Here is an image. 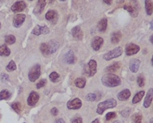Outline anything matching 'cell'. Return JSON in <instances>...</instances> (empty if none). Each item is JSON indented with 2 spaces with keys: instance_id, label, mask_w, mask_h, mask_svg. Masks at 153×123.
Masks as SVG:
<instances>
[{
  "instance_id": "6da1fadb",
  "label": "cell",
  "mask_w": 153,
  "mask_h": 123,
  "mask_svg": "<svg viewBox=\"0 0 153 123\" xmlns=\"http://www.w3.org/2000/svg\"><path fill=\"white\" fill-rule=\"evenodd\" d=\"M101 83L106 87L114 88L121 84V80L118 75L109 73L103 75L101 79Z\"/></svg>"
},
{
  "instance_id": "7a4b0ae2",
  "label": "cell",
  "mask_w": 153,
  "mask_h": 123,
  "mask_svg": "<svg viewBox=\"0 0 153 123\" xmlns=\"http://www.w3.org/2000/svg\"><path fill=\"white\" fill-rule=\"evenodd\" d=\"M117 102L116 100L114 98H110L104 101L100 102L97 105L96 112L100 115L103 114L104 112L108 109H112L116 106Z\"/></svg>"
},
{
  "instance_id": "3957f363",
  "label": "cell",
  "mask_w": 153,
  "mask_h": 123,
  "mask_svg": "<svg viewBox=\"0 0 153 123\" xmlns=\"http://www.w3.org/2000/svg\"><path fill=\"white\" fill-rule=\"evenodd\" d=\"M41 75V66L37 64L30 69L28 73V79L31 82H34L39 79Z\"/></svg>"
},
{
  "instance_id": "277c9868",
  "label": "cell",
  "mask_w": 153,
  "mask_h": 123,
  "mask_svg": "<svg viewBox=\"0 0 153 123\" xmlns=\"http://www.w3.org/2000/svg\"><path fill=\"white\" fill-rule=\"evenodd\" d=\"M123 52V48L119 47L105 54L103 56V58L105 60L109 61L114 58L119 57L121 55Z\"/></svg>"
},
{
  "instance_id": "5b68a950",
  "label": "cell",
  "mask_w": 153,
  "mask_h": 123,
  "mask_svg": "<svg viewBox=\"0 0 153 123\" xmlns=\"http://www.w3.org/2000/svg\"><path fill=\"white\" fill-rule=\"evenodd\" d=\"M82 102L80 98H75L67 102V106L69 110H78L81 107Z\"/></svg>"
},
{
  "instance_id": "8992f818",
  "label": "cell",
  "mask_w": 153,
  "mask_h": 123,
  "mask_svg": "<svg viewBox=\"0 0 153 123\" xmlns=\"http://www.w3.org/2000/svg\"><path fill=\"white\" fill-rule=\"evenodd\" d=\"M50 33V29L46 25L44 26L37 25L32 30V34H34L36 36H39L41 34H47Z\"/></svg>"
},
{
  "instance_id": "52a82bcc",
  "label": "cell",
  "mask_w": 153,
  "mask_h": 123,
  "mask_svg": "<svg viewBox=\"0 0 153 123\" xmlns=\"http://www.w3.org/2000/svg\"><path fill=\"white\" fill-rule=\"evenodd\" d=\"M140 47L138 45L134 43H131L128 44L125 48V52L128 56L134 55L139 52Z\"/></svg>"
},
{
  "instance_id": "ba28073f",
  "label": "cell",
  "mask_w": 153,
  "mask_h": 123,
  "mask_svg": "<svg viewBox=\"0 0 153 123\" xmlns=\"http://www.w3.org/2000/svg\"><path fill=\"white\" fill-rule=\"evenodd\" d=\"M39 94L35 91H32L29 94V97L27 100L28 105L30 106H33L36 105L39 100Z\"/></svg>"
},
{
  "instance_id": "9c48e42d",
  "label": "cell",
  "mask_w": 153,
  "mask_h": 123,
  "mask_svg": "<svg viewBox=\"0 0 153 123\" xmlns=\"http://www.w3.org/2000/svg\"><path fill=\"white\" fill-rule=\"evenodd\" d=\"M26 16L25 14H17L14 17L13 19V25L15 28H19L24 23Z\"/></svg>"
},
{
  "instance_id": "30bf717a",
  "label": "cell",
  "mask_w": 153,
  "mask_h": 123,
  "mask_svg": "<svg viewBox=\"0 0 153 123\" xmlns=\"http://www.w3.org/2000/svg\"><path fill=\"white\" fill-rule=\"evenodd\" d=\"M26 8V3L23 1H17L11 6V10L14 13L21 12Z\"/></svg>"
},
{
  "instance_id": "8fae6325",
  "label": "cell",
  "mask_w": 153,
  "mask_h": 123,
  "mask_svg": "<svg viewBox=\"0 0 153 123\" xmlns=\"http://www.w3.org/2000/svg\"><path fill=\"white\" fill-rule=\"evenodd\" d=\"M153 89L151 88L148 90L145 98L143 103V106L145 108H148L150 107L153 100Z\"/></svg>"
},
{
  "instance_id": "7c38bea8",
  "label": "cell",
  "mask_w": 153,
  "mask_h": 123,
  "mask_svg": "<svg viewBox=\"0 0 153 123\" xmlns=\"http://www.w3.org/2000/svg\"><path fill=\"white\" fill-rule=\"evenodd\" d=\"M103 39L100 37H96L92 41V47L96 51L99 50L101 45L103 43Z\"/></svg>"
},
{
  "instance_id": "4fadbf2b",
  "label": "cell",
  "mask_w": 153,
  "mask_h": 123,
  "mask_svg": "<svg viewBox=\"0 0 153 123\" xmlns=\"http://www.w3.org/2000/svg\"><path fill=\"white\" fill-rule=\"evenodd\" d=\"M131 93L130 91L128 89H125L121 91L118 94V99L120 101H125L129 99L130 97Z\"/></svg>"
},
{
  "instance_id": "5bb4252c",
  "label": "cell",
  "mask_w": 153,
  "mask_h": 123,
  "mask_svg": "<svg viewBox=\"0 0 153 123\" xmlns=\"http://www.w3.org/2000/svg\"><path fill=\"white\" fill-rule=\"evenodd\" d=\"M46 4V0H38L37 4L34 8L33 13L35 14H41L45 9Z\"/></svg>"
},
{
  "instance_id": "9a60e30c",
  "label": "cell",
  "mask_w": 153,
  "mask_h": 123,
  "mask_svg": "<svg viewBox=\"0 0 153 123\" xmlns=\"http://www.w3.org/2000/svg\"><path fill=\"white\" fill-rule=\"evenodd\" d=\"M140 60L137 59H134L131 61L129 65V69L133 73H136L139 70L140 65Z\"/></svg>"
},
{
  "instance_id": "2e32d148",
  "label": "cell",
  "mask_w": 153,
  "mask_h": 123,
  "mask_svg": "<svg viewBox=\"0 0 153 123\" xmlns=\"http://www.w3.org/2000/svg\"><path fill=\"white\" fill-rule=\"evenodd\" d=\"M47 45L50 55L53 54L57 51L60 46L59 42L55 40L50 41L49 43H47Z\"/></svg>"
},
{
  "instance_id": "e0dca14e",
  "label": "cell",
  "mask_w": 153,
  "mask_h": 123,
  "mask_svg": "<svg viewBox=\"0 0 153 123\" xmlns=\"http://www.w3.org/2000/svg\"><path fill=\"white\" fill-rule=\"evenodd\" d=\"M88 66H89L90 76L92 77L97 72V63L95 60H91L88 63Z\"/></svg>"
},
{
  "instance_id": "ac0fdd59",
  "label": "cell",
  "mask_w": 153,
  "mask_h": 123,
  "mask_svg": "<svg viewBox=\"0 0 153 123\" xmlns=\"http://www.w3.org/2000/svg\"><path fill=\"white\" fill-rule=\"evenodd\" d=\"M72 33L73 37L78 40H82L83 38V33L80 26H77L73 28L72 30Z\"/></svg>"
},
{
  "instance_id": "d6986e66",
  "label": "cell",
  "mask_w": 153,
  "mask_h": 123,
  "mask_svg": "<svg viewBox=\"0 0 153 123\" xmlns=\"http://www.w3.org/2000/svg\"><path fill=\"white\" fill-rule=\"evenodd\" d=\"M65 61L68 64H73L75 62V55L72 50H70L64 56Z\"/></svg>"
},
{
  "instance_id": "ffe728a7",
  "label": "cell",
  "mask_w": 153,
  "mask_h": 123,
  "mask_svg": "<svg viewBox=\"0 0 153 123\" xmlns=\"http://www.w3.org/2000/svg\"><path fill=\"white\" fill-rule=\"evenodd\" d=\"M120 67H121V64L120 62H115L106 67L105 70V72L113 73L116 72L117 70L119 69Z\"/></svg>"
},
{
  "instance_id": "44dd1931",
  "label": "cell",
  "mask_w": 153,
  "mask_h": 123,
  "mask_svg": "<svg viewBox=\"0 0 153 123\" xmlns=\"http://www.w3.org/2000/svg\"><path fill=\"white\" fill-rule=\"evenodd\" d=\"M74 83L78 88H83L86 83V79L84 77H79L75 79Z\"/></svg>"
},
{
  "instance_id": "7402d4cb",
  "label": "cell",
  "mask_w": 153,
  "mask_h": 123,
  "mask_svg": "<svg viewBox=\"0 0 153 123\" xmlns=\"http://www.w3.org/2000/svg\"><path fill=\"white\" fill-rule=\"evenodd\" d=\"M145 94V92L144 91H141L137 92L132 98V103L133 104H135L140 102L144 96Z\"/></svg>"
},
{
  "instance_id": "603a6c76",
  "label": "cell",
  "mask_w": 153,
  "mask_h": 123,
  "mask_svg": "<svg viewBox=\"0 0 153 123\" xmlns=\"http://www.w3.org/2000/svg\"><path fill=\"white\" fill-rule=\"evenodd\" d=\"M108 26V19L106 18H104L101 20L97 24V28L99 31L101 32H104L106 30Z\"/></svg>"
},
{
  "instance_id": "cb8c5ba5",
  "label": "cell",
  "mask_w": 153,
  "mask_h": 123,
  "mask_svg": "<svg viewBox=\"0 0 153 123\" xmlns=\"http://www.w3.org/2000/svg\"><path fill=\"white\" fill-rule=\"evenodd\" d=\"M10 50L6 44L0 46V56H8L10 54Z\"/></svg>"
},
{
  "instance_id": "d4e9b609",
  "label": "cell",
  "mask_w": 153,
  "mask_h": 123,
  "mask_svg": "<svg viewBox=\"0 0 153 123\" xmlns=\"http://www.w3.org/2000/svg\"><path fill=\"white\" fill-rule=\"evenodd\" d=\"M122 36V34L120 31L114 33L111 37V42H112L113 44H117L120 42V40L121 39Z\"/></svg>"
},
{
  "instance_id": "484cf974",
  "label": "cell",
  "mask_w": 153,
  "mask_h": 123,
  "mask_svg": "<svg viewBox=\"0 0 153 123\" xmlns=\"http://www.w3.org/2000/svg\"><path fill=\"white\" fill-rule=\"evenodd\" d=\"M124 9L128 11L133 17H136L138 15V11L136 7H132V6L125 5Z\"/></svg>"
},
{
  "instance_id": "4316f807",
  "label": "cell",
  "mask_w": 153,
  "mask_h": 123,
  "mask_svg": "<svg viewBox=\"0 0 153 123\" xmlns=\"http://www.w3.org/2000/svg\"><path fill=\"white\" fill-rule=\"evenodd\" d=\"M145 8L147 15H151L153 12V3L151 0H145Z\"/></svg>"
},
{
  "instance_id": "83f0119b",
  "label": "cell",
  "mask_w": 153,
  "mask_h": 123,
  "mask_svg": "<svg viewBox=\"0 0 153 123\" xmlns=\"http://www.w3.org/2000/svg\"><path fill=\"white\" fill-rule=\"evenodd\" d=\"M11 96V93L7 89H4L0 92V101L8 100Z\"/></svg>"
},
{
  "instance_id": "f1b7e54d",
  "label": "cell",
  "mask_w": 153,
  "mask_h": 123,
  "mask_svg": "<svg viewBox=\"0 0 153 123\" xmlns=\"http://www.w3.org/2000/svg\"><path fill=\"white\" fill-rule=\"evenodd\" d=\"M56 17H57V13L54 10H49L45 15L46 19L49 21L54 20Z\"/></svg>"
},
{
  "instance_id": "f546056e",
  "label": "cell",
  "mask_w": 153,
  "mask_h": 123,
  "mask_svg": "<svg viewBox=\"0 0 153 123\" xmlns=\"http://www.w3.org/2000/svg\"><path fill=\"white\" fill-rule=\"evenodd\" d=\"M133 123H142V115L140 113H134L132 117Z\"/></svg>"
},
{
  "instance_id": "4dcf8cb0",
  "label": "cell",
  "mask_w": 153,
  "mask_h": 123,
  "mask_svg": "<svg viewBox=\"0 0 153 123\" xmlns=\"http://www.w3.org/2000/svg\"><path fill=\"white\" fill-rule=\"evenodd\" d=\"M11 106L14 111L18 114H19L22 111V106L19 102H14L11 105Z\"/></svg>"
},
{
  "instance_id": "1f68e13d",
  "label": "cell",
  "mask_w": 153,
  "mask_h": 123,
  "mask_svg": "<svg viewBox=\"0 0 153 123\" xmlns=\"http://www.w3.org/2000/svg\"><path fill=\"white\" fill-rule=\"evenodd\" d=\"M5 41L6 44H9V45H12V44L15 43V41H16V38H15V36H14L13 35H7V36H5Z\"/></svg>"
},
{
  "instance_id": "d6a6232c",
  "label": "cell",
  "mask_w": 153,
  "mask_h": 123,
  "mask_svg": "<svg viewBox=\"0 0 153 123\" xmlns=\"http://www.w3.org/2000/svg\"><path fill=\"white\" fill-rule=\"evenodd\" d=\"M40 50L41 52L44 56H48L49 54V50H48V45L47 43H42L40 46Z\"/></svg>"
},
{
  "instance_id": "836d02e7",
  "label": "cell",
  "mask_w": 153,
  "mask_h": 123,
  "mask_svg": "<svg viewBox=\"0 0 153 123\" xmlns=\"http://www.w3.org/2000/svg\"><path fill=\"white\" fill-rule=\"evenodd\" d=\"M17 69V66L15 62L13 60H11L9 62V64L6 67V69L8 72H10Z\"/></svg>"
},
{
  "instance_id": "e575fe53",
  "label": "cell",
  "mask_w": 153,
  "mask_h": 123,
  "mask_svg": "<svg viewBox=\"0 0 153 123\" xmlns=\"http://www.w3.org/2000/svg\"><path fill=\"white\" fill-rule=\"evenodd\" d=\"M59 74L56 72H52L49 75V78H50V80L54 83H56V82L59 81Z\"/></svg>"
},
{
  "instance_id": "d590c367",
  "label": "cell",
  "mask_w": 153,
  "mask_h": 123,
  "mask_svg": "<svg viewBox=\"0 0 153 123\" xmlns=\"http://www.w3.org/2000/svg\"><path fill=\"white\" fill-rule=\"evenodd\" d=\"M145 77L144 75L142 74H140L138 75L137 78V83L139 87H142L144 86L145 83Z\"/></svg>"
},
{
  "instance_id": "8d00e7d4",
  "label": "cell",
  "mask_w": 153,
  "mask_h": 123,
  "mask_svg": "<svg viewBox=\"0 0 153 123\" xmlns=\"http://www.w3.org/2000/svg\"><path fill=\"white\" fill-rule=\"evenodd\" d=\"M116 116V113L115 112H108L105 115V120L107 121H109L115 118Z\"/></svg>"
},
{
  "instance_id": "74e56055",
  "label": "cell",
  "mask_w": 153,
  "mask_h": 123,
  "mask_svg": "<svg viewBox=\"0 0 153 123\" xmlns=\"http://www.w3.org/2000/svg\"><path fill=\"white\" fill-rule=\"evenodd\" d=\"M85 98L88 101L92 102V101H94L96 100V96L94 93H89L87 95Z\"/></svg>"
},
{
  "instance_id": "f35d334b",
  "label": "cell",
  "mask_w": 153,
  "mask_h": 123,
  "mask_svg": "<svg viewBox=\"0 0 153 123\" xmlns=\"http://www.w3.org/2000/svg\"><path fill=\"white\" fill-rule=\"evenodd\" d=\"M1 80L3 83H6L9 81V76L6 73L1 74Z\"/></svg>"
},
{
  "instance_id": "ab89813d",
  "label": "cell",
  "mask_w": 153,
  "mask_h": 123,
  "mask_svg": "<svg viewBox=\"0 0 153 123\" xmlns=\"http://www.w3.org/2000/svg\"><path fill=\"white\" fill-rule=\"evenodd\" d=\"M47 83V80L45 79H41L39 83H37V89H40L41 88L43 87Z\"/></svg>"
},
{
  "instance_id": "60d3db41",
  "label": "cell",
  "mask_w": 153,
  "mask_h": 123,
  "mask_svg": "<svg viewBox=\"0 0 153 123\" xmlns=\"http://www.w3.org/2000/svg\"><path fill=\"white\" fill-rule=\"evenodd\" d=\"M51 113L53 116H57L59 113V110L56 107H53L51 110Z\"/></svg>"
},
{
  "instance_id": "b9f144b4",
  "label": "cell",
  "mask_w": 153,
  "mask_h": 123,
  "mask_svg": "<svg viewBox=\"0 0 153 123\" xmlns=\"http://www.w3.org/2000/svg\"><path fill=\"white\" fill-rule=\"evenodd\" d=\"M130 114L129 110H124L121 112V115L124 117H128Z\"/></svg>"
},
{
  "instance_id": "7bdbcfd3",
  "label": "cell",
  "mask_w": 153,
  "mask_h": 123,
  "mask_svg": "<svg viewBox=\"0 0 153 123\" xmlns=\"http://www.w3.org/2000/svg\"><path fill=\"white\" fill-rule=\"evenodd\" d=\"M82 119L81 117L75 118L72 121V123H82Z\"/></svg>"
},
{
  "instance_id": "ee69618b",
  "label": "cell",
  "mask_w": 153,
  "mask_h": 123,
  "mask_svg": "<svg viewBox=\"0 0 153 123\" xmlns=\"http://www.w3.org/2000/svg\"><path fill=\"white\" fill-rule=\"evenodd\" d=\"M54 123H66V122L62 118H59L56 120Z\"/></svg>"
},
{
  "instance_id": "f6af8a7d",
  "label": "cell",
  "mask_w": 153,
  "mask_h": 123,
  "mask_svg": "<svg viewBox=\"0 0 153 123\" xmlns=\"http://www.w3.org/2000/svg\"><path fill=\"white\" fill-rule=\"evenodd\" d=\"M112 1L113 0H103V1L105 4L110 5L112 3Z\"/></svg>"
},
{
  "instance_id": "bcb514c9",
  "label": "cell",
  "mask_w": 153,
  "mask_h": 123,
  "mask_svg": "<svg viewBox=\"0 0 153 123\" xmlns=\"http://www.w3.org/2000/svg\"><path fill=\"white\" fill-rule=\"evenodd\" d=\"M91 123H100L99 120L98 119H96Z\"/></svg>"
},
{
  "instance_id": "7dc6e473",
  "label": "cell",
  "mask_w": 153,
  "mask_h": 123,
  "mask_svg": "<svg viewBox=\"0 0 153 123\" xmlns=\"http://www.w3.org/2000/svg\"><path fill=\"white\" fill-rule=\"evenodd\" d=\"M125 0H116V2L118 3H122L124 2Z\"/></svg>"
},
{
  "instance_id": "c3c4849f",
  "label": "cell",
  "mask_w": 153,
  "mask_h": 123,
  "mask_svg": "<svg viewBox=\"0 0 153 123\" xmlns=\"http://www.w3.org/2000/svg\"><path fill=\"white\" fill-rule=\"evenodd\" d=\"M112 123H123L120 120H115V121H114Z\"/></svg>"
},
{
  "instance_id": "681fc988",
  "label": "cell",
  "mask_w": 153,
  "mask_h": 123,
  "mask_svg": "<svg viewBox=\"0 0 153 123\" xmlns=\"http://www.w3.org/2000/svg\"><path fill=\"white\" fill-rule=\"evenodd\" d=\"M55 0H49V2H50V3H53V2H54V1Z\"/></svg>"
},
{
  "instance_id": "f907efd6",
  "label": "cell",
  "mask_w": 153,
  "mask_h": 123,
  "mask_svg": "<svg viewBox=\"0 0 153 123\" xmlns=\"http://www.w3.org/2000/svg\"><path fill=\"white\" fill-rule=\"evenodd\" d=\"M152 39H153V36H151L150 38V40L151 41V43H153V41H152Z\"/></svg>"
},
{
  "instance_id": "816d5d0a",
  "label": "cell",
  "mask_w": 153,
  "mask_h": 123,
  "mask_svg": "<svg viewBox=\"0 0 153 123\" xmlns=\"http://www.w3.org/2000/svg\"><path fill=\"white\" fill-rule=\"evenodd\" d=\"M150 123H153V118H151L150 121Z\"/></svg>"
},
{
  "instance_id": "f5cc1de1",
  "label": "cell",
  "mask_w": 153,
  "mask_h": 123,
  "mask_svg": "<svg viewBox=\"0 0 153 123\" xmlns=\"http://www.w3.org/2000/svg\"><path fill=\"white\" fill-rule=\"evenodd\" d=\"M152 25H153V22L152 21L151 23V29H153V26H152Z\"/></svg>"
},
{
  "instance_id": "db71d44e",
  "label": "cell",
  "mask_w": 153,
  "mask_h": 123,
  "mask_svg": "<svg viewBox=\"0 0 153 123\" xmlns=\"http://www.w3.org/2000/svg\"><path fill=\"white\" fill-rule=\"evenodd\" d=\"M4 1H5V0H0V2H3Z\"/></svg>"
},
{
  "instance_id": "11a10c76",
  "label": "cell",
  "mask_w": 153,
  "mask_h": 123,
  "mask_svg": "<svg viewBox=\"0 0 153 123\" xmlns=\"http://www.w3.org/2000/svg\"><path fill=\"white\" fill-rule=\"evenodd\" d=\"M59 1H66V0H59Z\"/></svg>"
},
{
  "instance_id": "9f6ffc18",
  "label": "cell",
  "mask_w": 153,
  "mask_h": 123,
  "mask_svg": "<svg viewBox=\"0 0 153 123\" xmlns=\"http://www.w3.org/2000/svg\"><path fill=\"white\" fill-rule=\"evenodd\" d=\"M1 23H0V28H1Z\"/></svg>"
},
{
  "instance_id": "6f0895ef",
  "label": "cell",
  "mask_w": 153,
  "mask_h": 123,
  "mask_svg": "<svg viewBox=\"0 0 153 123\" xmlns=\"http://www.w3.org/2000/svg\"><path fill=\"white\" fill-rule=\"evenodd\" d=\"M29 1H33V0H29Z\"/></svg>"
},
{
  "instance_id": "680465c9",
  "label": "cell",
  "mask_w": 153,
  "mask_h": 123,
  "mask_svg": "<svg viewBox=\"0 0 153 123\" xmlns=\"http://www.w3.org/2000/svg\"><path fill=\"white\" fill-rule=\"evenodd\" d=\"M0 118H1V115H0Z\"/></svg>"
},
{
  "instance_id": "91938a15",
  "label": "cell",
  "mask_w": 153,
  "mask_h": 123,
  "mask_svg": "<svg viewBox=\"0 0 153 123\" xmlns=\"http://www.w3.org/2000/svg\"></svg>"
}]
</instances>
